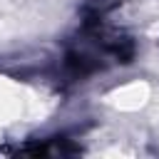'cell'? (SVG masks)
Wrapping results in <instances>:
<instances>
[{
	"label": "cell",
	"mask_w": 159,
	"mask_h": 159,
	"mask_svg": "<svg viewBox=\"0 0 159 159\" xmlns=\"http://www.w3.org/2000/svg\"><path fill=\"white\" fill-rule=\"evenodd\" d=\"M65 70H67L72 77L84 80V77H89V75L104 70V62H99V60H97L94 55H89V52L67 50V55H65Z\"/></svg>",
	"instance_id": "1"
}]
</instances>
